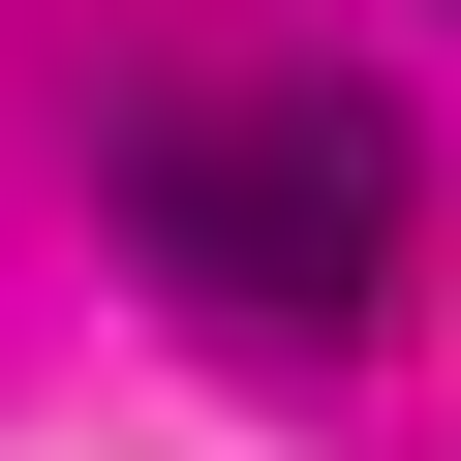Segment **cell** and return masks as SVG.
<instances>
[{
	"label": "cell",
	"mask_w": 461,
	"mask_h": 461,
	"mask_svg": "<svg viewBox=\"0 0 461 461\" xmlns=\"http://www.w3.org/2000/svg\"><path fill=\"white\" fill-rule=\"evenodd\" d=\"M93 185H123V247L185 277V308H247V339H369L400 308V123L339 93V62H247V93H123L93 123Z\"/></svg>",
	"instance_id": "6da1fadb"
}]
</instances>
